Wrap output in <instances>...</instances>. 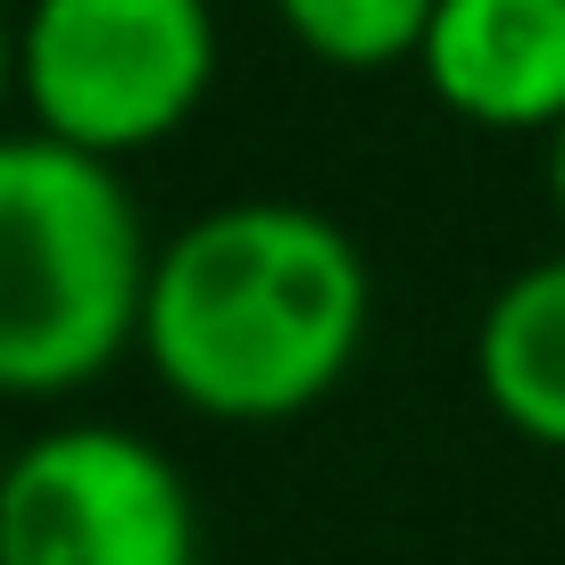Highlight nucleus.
<instances>
[{"label":"nucleus","instance_id":"nucleus-7","mask_svg":"<svg viewBox=\"0 0 565 565\" xmlns=\"http://www.w3.org/2000/svg\"><path fill=\"white\" fill-rule=\"evenodd\" d=\"M433 9L441 0H275V25L300 58L333 75H391L416 67Z\"/></svg>","mask_w":565,"mask_h":565},{"label":"nucleus","instance_id":"nucleus-8","mask_svg":"<svg viewBox=\"0 0 565 565\" xmlns=\"http://www.w3.org/2000/svg\"><path fill=\"white\" fill-rule=\"evenodd\" d=\"M18 100V18L0 9V108Z\"/></svg>","mask_w":565,"mask_h":565},{"label":"nucleus","instance_id":"nucleus-6","mask_svg":"<svg viewBox=\"0 0 565 565\" xmlns=\"http://www.w3.org/2000/svg\"><path fill=\"white\" fill-rule=\"evenodd\" d=\"M475 391L515 441L565 458V249L515 266L475 317Z\"/></svg>","mask_w":565,"mask_h":565},{"label":"nucleus","instance_id":"nucleus-10","mask_svg":"<svg viewBox=\"0 0 565 565\" xmlns=\"http://www.w3.org/2000/svg\"><path fill=\"white\" fill-rule=\"evenodd\" d=\"M0 475H9V433H0Z\"/></svg>","mask_w":565,"mask_h":565},{"label":"nucleus","instance_id":"nucleus-4","mask_svg":"<svg viewBox=\"0 0 565 565\" xmlns=\"http://www.w3.org/2000/svg\"><path fill=\"white\" fill-rule=\"evenodd\" d=\"M0 565H200V499L134 424H42L9 441Z\"/></svg>","mask_w":565,"mask_h":565},{"label":"nucleus","instance_id":"nucleus-3","mask_svg":"<svg viewBox=\"0 0 565 565\" xmlns=\"http://www.w3.org/2000/svg\"><path fill=\"white\" fill-rule=\"evenodd\" d=\"M216 75V0H25L18 18L25 125L117 167L175 141L209 108Z\"/></svg>","mask_w":565,"mask_h":565},{"label":"nucleus","instance_id":"nucleus-1","mask_svg":"<svg viewBox=\"0 0 565 565\" xmlns=\"http://www.w3.org/2000/svg\"><path fill=\"white\" fill-rule=\"evenodd\" d=\"M374 333V266L317 200H216L150 258L134 358L183 416L275 433L324 407Z\"/></svg>","mask_w":565,"mask_h":565},{"label":"nucleus","instance_id":"nucleus-5","mask_svg":"<svg viewBox=\"0 0 565 565\" xmlns=\"http://www.w3.org/2000/svg\"><path fill=\"white\" fill-rule=\"evenodd\" d=\"M416 75L475 134L548 141L565 125V0H441Z\"/></svg>","mask_w":565,"mask_h":565},{"label":"nucleus","instance_id":"nucleus-9","mask_svg":"<svg viewBox=\"0 0 565 565\" xmlns=\"http://www.w3.org/2000/svg\"><path fill=\"white\" fill-rule=\"evenodd\" d=\"M541 150H548V209H557V225H565V125L541 141Z\"/></svg>","mask_w":565,"mask_h":565},{"label":"nucleus","instance_id":"nucleus-2","mask_svg":"<svg viewBox=\"0 0 565 565\" xmlns=\"http://www.w3.org/2000/svg\"><path fill=\"white\" fill-rule=\"evenodd\" d=\"M159 233L117 159L0 125V399L51 407L141 341Z\"/></svg>","mask_w":565,"mask_h":565}]
</instances>
